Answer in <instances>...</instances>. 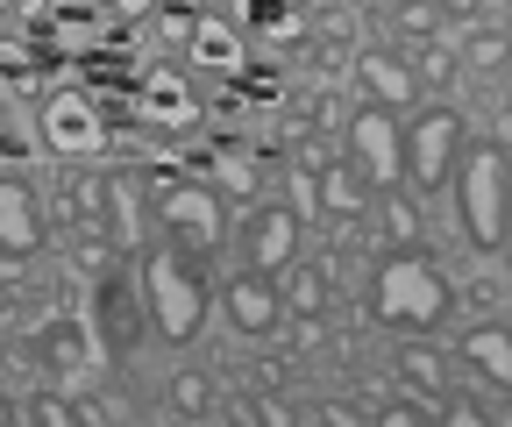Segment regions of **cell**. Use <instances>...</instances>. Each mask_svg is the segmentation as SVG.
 Segmentation results:
<instances>
[{
  "label": "cell",
  "mask_w": 512,
  "mask_h": 427,
  "mask_svg": "<svg viewBox=\"0 0 512 427\" xmlns=\"http://www.w3.org/2000/svg\"><path fill=\"white\" fill-rule=\"evenodd\" d=\"M136 292H143V314H150L157 342L185 349L192 335L207 328V278H200V264H192L185 250H171V242L143 250V264H136Z\"/></svg>",
  "instance_id": "cell-1"
},
{
  "label": "cell",
  "mask_w": 512,
  "mask_h": 427,
  "mask_svg": "<svg viewBox=\"0 0 512 427\" xmlns=\"http://www.w3.org/2000/svg\"><path fill=\"white\" fill-rule=\"evenodd\" d=\"M456 307V285L434 257H392L370 278V321L384 328H441Z\"/></svg>",
  "instance_id": "cell-2"
},
{
  "label": "cell",
  "mask_w": 512,
  "mask_h": 427,
  "mask_svg": "<svg viewBox=\"0 0 512 427\" xmlns=\"http://www.w3.org/2000/svg\"><path fill=\"white\" fill-rule=\"evenodd\" d=\"M448 186H456V207H463V235L477 242L484 257H498L505 250V221H512V200H505V186H512V171H505V143H463V157H456V171H448Z\"/></svg>",
  "instance_id": "cell-3"
},
{
  "label": "cell",
  "mask_w": 512,
  "mask_h": 427,
  "mask_svg": "<svg viewBox=\"0 0 512 427\" xmlns=\"http://www.w3.org/2000/svg\"><path fill=\"white\" fill-rule=\"evenodd\" d=\"M150 193H157V228L171 235V250L185 257H214L221 235H228V207L207 178H164L150 171Z\"/></svg>",
  "instance_id": "cell-4"
},
{
  "label": "cell",
  "mask_w": 512,
  "mask_h": 427,
  "mask_svg": "<svg viewBox=\"0 0 512 427\" xmlns=\"http://www.w3.org/2000/svg\"><path fill=\"white\" fill-rule=\"evenodd\" d=\"M399 143H406V178L420 193H441L448 171H456V157H463V114L448 100H434L427 114H413L399 129Z\"/></svg>",
  "instance_id": "cell-5"
},
{
  "label": "cell",
  "mask_w": 512,
  "mask_h": 427,
  "mask_svg": "<svg viewBox=\"0 0 512 427\" xmlns=\"http://www.w3.org/2000/svg\"><path fill=\"white\" fill-rule=\"evenodd\" d=\"M43 143H50V157H64V164H86V157H100L107 150V114H100V100L86 93V86H57V93H43Z\"/></svg>",
  "instance_id": "cell-6"
},
{
  "label": "cell",
  "mask_w": 512,
  "mask_h": 427,
  "mask_svg": "<svg viewBox=\"0 0 512 427\" xmlns=\"http://www.w3.org/2000/svg\"><path fill=\"white\" fill-rule=\"evenodd\" d=\"M349 164L363 171L370 193H384V186H399V178H406V143H399L392 107H363V114H349Z\"/></svg>",
  "instance_id": "cell-7"
},
{
  "label": "cell",
  "mask_w": 512,
  "mask_h": 427,
  "mask_svg": "<svg viewBox=\"0 0 512 427\" xmlns=\"http://www.w3.org/2000/svg\"><path fill=\"white\" fill-rule=\"evenodd\" d=\"M43 242H50V214H43L36 186L15 178V171H0V257L22 264V257L43 250Z\"/></svg>",
  "instance_id": "cell-8"
},
{
  "label": "cell",
  "mask_w": 512,
  "mask_h": 427,
  "mask_svg": "<svg viewBox=\"0 0 512 427\" xmlns=\"http://www.w3.org/2000/svg\"><path fill=\"white\" fill-rule=\"evenodd\" d=\"M349 79H356V93H363L370 107H392V114L420 100V79H413V65H406V57H392V50H377V43L349 50Z\"/></svg>",
  "instance_id": "cell-9"
},
{
  "label": "cell",
  "mask_w": 512,
  "mask_h": 427,
  "mask_svg": "<svg viewBox=\"0 0 512 427\" xmlns=\"http://www.w3.org/2000/svg\"><path fill=\"white\" fill-rule=\"evenodd\" d=\"M185 57L200 72H221V79H242V65H249V36L228 22V15H214V8H200L192 15V29H185Z\"/></svg>",
  "instance_id": "cell-10"
},
{
  "label": "cell",
  "mask_w": 512,
  "mask_h": 427,
  "mask_svg": "<svg viewBox=\"0 0 512 427\" xmlns=\"http://www.w3.org/2000/svg\"><path fill=\"white\" fill-rule=\"evenodd\" d=\"M299 250V214L292 207H249L242 221V264L249 271H285Z\"/></svg>",
  "instance_id": "cell-11"
},
{
  "label": "cell",
  "mask_w": 512,
  "mask_h": 427,
  "mask_svg": "<svg viewBox=\"0 0 512 427\" xmlns=\"http://www.w3.org/2000/svg\"><path fill=\"white\" fill-rule=\"evenodd\" d=\"M235 29L256 36L264 50H299L313 36V15L306 0H235Z\"/></svg>",
  "instance_id": "cell-12"
},
{
  "label": "cell",
  "mask_w": 512,
  "mask_h": 427,
  "mask_svg": "<svg viewBox=\"0 0 512 427\" xmlns=\"http://www.w3.org/2000/svg\"><path fill=\"white\" fill-rule=\"evenodd\" d=\"M221 307H228V321H235L242 335H271L278 314H285V299H278L271 271H249V264H242V271L221 285Z\"/></svg>",
  "instance_id": "cell-13"
},
{
  "label": "cell",
  "mask_w": 512,
  "mask_h": 427,
  "mask_svg": "<svg viewBox=\"0 0 512 427\" xmlns=\"http://www.w3.org/2000/svg\"><path fill=\"white\" fill-rule=\"evenodd\" d=\"M136 114L150 121V129H164V136H185L192 121H200V100H192V86L178 79V72H143V86H136Z\"/></svg>",
  "instance_id": "cell-14"
},
{
  "label": "cell",
  "mask_w": 512,
  "mask_h": 427,
  "mask_svg": "<svg viewBox=\"0 0 512 427\" xmlns=\"http://www.w3.org/2000/svg\"><path fill=\"white\" fill-rule=\"evenodd\" d=\"M36 363L50 378H79V371H100V335L93 321H50L36 335Z\"/></svg>",
  "instance_id": "cell-15"
},
{
  "label": "cell",
  "mask_w": 512,
  "mask_h": 427,
  "mask_svg": "<svg viewBox=\"0 0 512 427\" xmlns=\"http://www.w3.org/2000/svg\"><path fill=\"white\" fill-rule=\"evenodd\" d=\"M100 228H114L121 250H143V178L100 171Z\"/></svg>",
  "instance_id": "cell-16"
},
{
  "label": "cell",
  "mask_w": 512,
  "mask_h": 427,
  "mask_svg": "<svg viewBox=\"0 0 512 427\" xmlns=\"http://www.w3.org/2000/svg\"><path fill=\"white\" fill-rule=\"evenodd\" d=\"M93 314L107 321V335H114V349H128V342H136L143 335V292H136V278H121V271H107L100 278V292H93Z\"/></svg>",
  "instance_id": "cell-17"
},
{
  "label": "cell",
  "mask_w": 512,
  "mask_h": 427,
  "mask_svg": "<svg viewBox=\"0 0 512 427\" xmlns=\"http://www.w3.org/2000/svg\"><path fill=\"white\" fill-rule=\"evenodd\" d=\"M456 349H463V363H470V371H477L491 392H505V385H512V335H505V321H498V314H491L484 328H470Z\"/></svg>",
  "instance_id": "cell-18"
},
{
  "label": "cell",
  "mask_w": 512,
  "mask_h": 427,
  "mask_svg": "<svg viewBox=\"0 0 512 427\" xmlns=\"http://www.w3.org/2000/svg\"><path fill=\"white\" fill-rule=\"evenodd\" d=\"M399 371H406V385L420 392V406L441 413V399H448V363H441L427 342H406V349H399Z\"/></svg>",
  "instance_id": "cell-19"
},
{
  "label": "cell",
  "mask_w": 512,
  "mask_h": 427,
  "mask_svg": "<svg viewBox=\"0 0 512 427\" xmlns=\"http://www.w3.org/2000/svg\"><path fill=\"white\" fill-rule=\"evenodd\" d=\"M313 193H320V207H328V214H363V207H370V186H363L356 164H320V171H313Z\"/></svg>",
  "instance_id": "cell-20"
},
{
  "label": "cell",
  "mask_w": 512,
  "mask_h": 427,
  "mask_svg": "<svg viewBox=\"0 0 512 427\" xmlns=\"http://www.w3.org/2000/svg\"><path fill=\"white\" fill-rule=\"evenodd\" d=\"M370 200H377V221H384V235H392L399 250H413V242L427 235V221H420V207H413L406 193H392V186H384V193H370Z\"/></svg>",
  "instance_id": "cell-21"
},
{
  "label": "cell",
  "mask_w": 512,
  "mask_h": 427,
  "mask_svg": "<svg viewBox=\"0 0 512 427\" xmlns=\"http://www.w3.org/2000/svg\"><path fill=\"white\" fill-rule=\"evenodd\" d=\"M64 221H72L79 235L100 228V178H93V171H72V178H64Z\"/></svg>",
  "instance_id": "cell-22"
},
{
  "label": "cell",
  "mask_w": 512,
  "mask_h": 427,
  "mask_svg": "<svg viewBox=\"0 0 512 427\" xmlns=\"http://www.w3.org/2000/svg\"><path fill=\"white\" fill-rule=\"evenodd\" d=\"M392 29H399L406 43H441V8H434V0H399V8H392Z\"/></svg>",
  "instance_id": "cell-23"
},
{
  "label": "cell",
  "mask_w": 512,
  "mask_h": 427,
  "mask_svg": "<svg viewBox=\"0 0 512 427\" xmlns=\"http://www.w3.org/2000/svg\"><path fill=\"white\" fill-rule=\"evenodd\" d=\"M0 79H8V86H36V50L22 43V36H0Z\"/></svg>",
  "instance_id": "cell-24"
},
{
  "label": "cell",
  "mask_w": 512,
  "mask_h": 427,
  "mask_svg": "<svg viewBox=\"0 0 512 427\" xmlns=\"http://www.w3.org/2000/svg\"><path fill=\"white\" fill-rule=\"evenodd\" d=\"M463 57H470L477 72H491V79H498V72H505V29H477Z\"/></svg>",
  "instance_id": "cell-25"
},
{
  "label": "cell",
  "mask_w": 512,
  "mask_h": 427,
  "mask_svg": "<svg viewBox=\"0 0 512 427\" xmlns=\"http://www.w3.org/2000/svg\"><path fill=\"white\" fill-rule=\"evenodd\" d=\"M420 86H448V79H456V50H448V43H420V72H413Z\"/></svg>",
  "instance_id": "cell-26"
},
{
  "label": "cell",
  "mask_w": 512,
  "mask_h": 427,
  "mask_svg": "<svg viewBox=\"0 0 512 427\" xmlns=\"http://www.w3.org/2000/svg\"><path fill=\"white\" fill-rule=\"evenodd\" d=\"M292 307H299V314H320V307H328V271H299V278H292Z\"/></svg>",
  "instance_id": "cell-27"
},
{
  "label": "cell",
  "mask_w": 512,
  "mask_h": 427,
  "mask_svg": "<svg viewBox=\"0 0 512 427\" xmlns=\"http://www.w3.org/2000/svg\"><path fill=\"white\" fill-rule=\"evenodd\" d=\"M22 413H29V420H50V427H72V420H79V406H64L57 392H43V399H29Z\"/></svg>",
  "instance_id": "cell-28"
},
{
  "label": "cell",
  "mask_w": 512,
  "mask_h": 427,
  "mask_svg": "<svg viewBox=\"0 0 512 427\" xmlns=\"http://www.w3.org/2000/svg\"><path fill=\"white\" fill-rule=\"evenodd\" d=\"M207 399H214V385H207V378H178V385H171V406H178V413H200Z\"/></svg>",
  "instance_id": "cell-29"
},
{
  "label": "cell",
  "mask_w": 512,
  "mask_h": 427,
  "mask_svg": "<svg viewBox=\"0 0 512 427\" xmlns=\"http://www.w3.org/2000/svg\"><path fill=\"white\" fill-rule=\"evenodd\" d=\"M221 178H228V193H256V171L242 150H221Z\"/></svg>",
  "instance_id": "cell-30"
},
{
  "label": "cell",
  "mask_w": 512,
  "mask_h": 427,
  "mask_svg": "<svg viewBox=\"0 0 512 427\" xmlns=\"http://www.w3.org/2000/svg\"><path fill=\"white\" fill-rule=\"evenodd\" d=\"M470 299H477L484 314H505V285H498V278H477V285H470Z\"/></svg>",
  "instance_id": "cell-31"
},
{
  "label": "cell",
  "mask_w": 512,
  "mask_h": 427,
  "mask_svg": "<svg viewBox=\"0 0 512 427\" xmlns=\"http://www.w3.org/2000/svg\"><path fill=\"white\" fill-rule=\"evenodd\" d=\"M100 8H114V15H150L157 0H100Z\"/></svg>",
  "instance_id": "cell-32"
},
{
  "label": "cell",
  "mask_w": 512,
  "mask_h": 427,
  "mask_svg": "<svg viewBox=\"0 0 512 427\" xmlns=\"http://www.w3.org/2000/svg\"><path fill=\"white\" fill-rule=\"evenodd\" d=\"M157 8H164V15H200L207 0H157Z\"/></svg>",
  "instance_id": "cell-33"
},
{
  "label": "cell",
  "mask_w": 512,
  "mask_h": 427,
  "mask_svg": "<svg viewBox=\"0 0 512 427\" xmlns=\"http://www.w3.org/2000/svg\"><path fill=\"white\" fill-rule=\"evenodd\" d=\"M441 15H477V0H434Z\"/></svg>",
  "instance_id": "cell-34"
},
{
  "label": "cell",
  "mask_w": 512,
  "mask_h": 427,
  "mask_svg": "<svg viewBox=\"0 0 512 427\" xmlns=\"http://www.w3.org/2000/svg\"><path fill=\"white\" fill-rule=\"evenodd\" d=\"M0 420H15V406H8V392H0Z\"/></svg>",
  "instance_id": "cell-35"
}]
</instances>
